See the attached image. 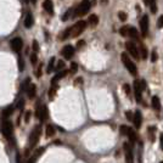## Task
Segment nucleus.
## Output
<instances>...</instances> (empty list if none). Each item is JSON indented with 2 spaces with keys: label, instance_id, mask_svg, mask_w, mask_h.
<instances>
[{
  "label": "nucleus",
  "instance_id": "1",
  "mask_svg": "<svg viewBox=\"0 0 163 163\" xmlns=\"http://www.w3.org/2000/svg\"><path fill=\"white\" fill-rule=\"evenodd\" d=\"M40 132H42L40 127H39V126H36V128L33 129L32 134L29 136V143H28V149H27V151H26V155H28V151H29V150L34 149L37 146L38 141H39V138H40Z\"/></svg>",
  "mask_w": 163,
  "mask_h": 163
},
{
  "label": "nucleus",
  "instance_id": "2",
  "mask_svg": "<svg viewBox=\"0 0 163 163\" xmlns=\"http://www.w3.org/2000/svg\"><path fill=\"white\" fill-rule=\"evenodd\" d=\"M121 57H122V62H123V65H124V67L128 70V72L130 73V74H133V76H136V73H138V68H136L135 64L130 60V57L127 55V53H122Z\"/></svg>",
  "mask_w": 163,
  "mask_h": 163
},
{
  "label": "nucleus",
  "instance_id": "3",
  "mask_svg": "<svg viewBox=\"0 0 163 163\" xmlns=\"http://www.w3.org/2000/svg\"><path fill=\"white\" fill-rule=\"evenodd\" d=\"M91 8V3L90 0H82V3L78 5V8L76 10V12H74V16L76 17H81V16H84V15H87L88 14V11L90 10Z\"/></svg>",
  "mask_w": 163,
  "mask_h": 163
},
{
  "label": "nucleus",
  "instance_id": "4",
  "mask_svg": "<svg viewBox=\"0 0 163 163\" xmlns=\"http://www.w3.org/2000/svg\"><path fill=\"white\" fill-rule=\"evenodd\" d=\"M1 130H3V134L5 135V138L9 141H12V139H14V127H12V123L10 121H4L3 122Z\"/></svg>",
  "mask_w": 163,
  "mask_h": 163
},
{
  "label": "nucleus",
  "instance_id": "5",
  "mask_svg": "<svg viewBox=\"0 0 163 163\" xmlns=\"http://www.w3.org/2000/svg\"><path fill=\"white\" fill-rule=\"evenodd\" d=\"M121 34L123 37H129V38H133V39H139V32L138 29L132 26H123V27L119 29Z\"/></svg>",
  "mask_w": 163,
  "mask_h": 163
},
{
  "label": "nucleus",
  "instance_id": "6",
  "mask_svg": "<svg viewBox=\"0 0 163 163\" xmlns=\"http://www.w3.org/2000/svg\"><path fill=\"white\" fill-rule=\"evenodd\" d=\"M87 25H88V23H87L85 21H78V22H77V23L72 27V34H71V36H72L73 38L81 36L82 33L85 31Z\"/></svg>",
  "mask_w": 163,
  "mask_h": 163
},
{
  "label": "nucleus",
  "instance_id": "7",
  "mask_svg": "<svg viewBox=\"0 0 163 163\" xmlns=\"http://www.w3.org/2000/svg\"><path fill=\"white\" fill-rule=\"evenodd\" d=\"M126 49L129 54L132 55L135 60H140V53H139V49L136 48V45L132 42H127L126 43Z\"/></svg>",
  "mask_w": 163,
  "mask_h": 163
},
{
  "label": "nucleus",
  "instance_id": "8",
  "mask_svg": "<svg viewBox=\"0 0 163 163\" xmlns=\"http://www.w3.org/2000/svg\"><path fill=\"white\" fill-rule=\"evenodd\" d=\"M134 94H135V101L136 102H141L143 100V88H141V83L140 81H134Z\"/></svg>",
  "mask_w": 163,
  "mask_h": 163
},
{
  "label": "nucleus",
  "instance_id": "9",
  "mask_svg": "<svg viewBox=\"0 0 163 163\" xmlns=\"http://www.w3.org/2000/svg\"><path fill=\"white\" fill-rule=\"evenodd\" d=\"M140 32L143 37H146L149 33V16L147 15H144L140 20Z\"/></svg>",
  "mask_w": 163,
  "mask_h": 163
},
{
  "label": "nucleus",
  "instance_id": "10",
  "mask_svg": "<svg viewBox=\"0 0 163 163\" xmlns=\"http://www.w3.org/2000/svg\"><path fill=\"white\" fill-rule=\"evenodd\" d=\"M124 152H126V162L127 163H134V156H133V149L130 143L124 144Z\"/></svg>",
  "mask_w": 163,
  "mask_h": 163
},
{
  "label": "nucleus",
  "instance_id": "11",
  "mask_svg": "<svg viewBox=\"0 0 163 163\" xmlns=\"http://www.w3.org/2000/svg\"><path fill=\"white\" fill-rule=\"evenodd\" d=\"M22 46H23V40L20 37H16V38H14L11 40V48H12V50L15 53H20L21 49H22Z\"/></svg>",
  "mask_w": 163,
  "mask_h": 163
},
{
  "label": "nucleus",
  "instance_id": "12",
  "mask_svg": "<svg viewBox=\"0 0 163 163\" xmlns=\"http://www.w3.org/2000/svg\"><path fill=\"white\" fill-rule=\"evenodd\" d=\"M37 117L39 118L42 122H44L46 118L49 117V111L46 106H40L37 109Z\"/></svg>",
  "mask_w": 163,
  "mask_h": 163
},
{
  "label": "nucleus",
  "instance_id": "13",
  "mask_svg": "<svg viewBox=\"0 0 163 163\" xmlns=\"http://www.w3.org/2000/svg\"><path fill=\"white\" fill-rule=\"evenodd\" d=\"M73 55H74V49H73L72 45H66L62 49V56H64L65 59H72Z\"/></svg>",
  "mask_w": 163,
  "mask_h": 163
},
{
  "label": "nucleus",
  "instance_id": "14",
  "mask_svg": "<svg viewBox=\"0 0 163 163\" xmlns=\"http://www.w3.org/2000/svg\"><path fill=\"white\" fill-rule=\"evenodd\" d=\"M133 122H134V126H135L136 129H139V128L141 127V123H143V115H141V112H140L139 110L134 112Z\"/></svg>",
  "mask_w": 163,
  "mask_h": 163
},
{
  "label": "nucleus",
  "instance_id": "15",
  "mask_svg": "<svg viewBox=\"0 0 163 163\" xmlns=\"http://www.w3.org/2000/svg\"><path fill=\"white\" fill-rule=\"evenodd\" d=\"M43 8L49 15H54V3H53V0H45L43 3Z\"/></svg>",
  "mask_w": 163,
  "mask_h": 163
},
{
  "label": "nucleus",
  "instance_id": "16",
  "mask_svg": "<svg viewBox=\"0 0 163 163\" xmlns=\"http://www.w3.org/2000/svg\"><path fill=\"white\" fill-rule=\"evenodd\" d=\"M36 94H37V85L31 83L27 88V96L29 99H34L36 98Z\"/></svg>",
  "mask_w": 163,
  "mask_h": 163
},
{
  "label": "nucleus",
  "instance_id": "17",
  "mask_svg": "<svg viewBox=\"0 0 163 163\" xmlns=\"http://www.w3.org/2000/svg\"><path fill=\"white\" fill-rule=\"evenodd\" d=\"M34 25V17L31 12H27L26 17H25V27L26 28H31Z\"/></svg>",
  "mask_w": 163,
  "mask_h": 163
},
{
  "label": "nucleus",
  "instance_id": "18",
  "mask_svg": "<svg viewBox=\"0 0 163 163\" xmlns=\"http://www.w3.org/2000/svg\"><path fill=\"white\" fill-rule=\"evenodd\" d=\"M67 74H68V71H67V70H64V71H60V72H57V74H56L54 78L51 79V84H55L56 82L61 81V79H62V78H65Z\"/></svg>",
  "mask_w": 163,
  "mask_h": 163
},
{
  "label": "nucleus",
  "instance_id": "19",
  "mask_svg": "<svg viewBox=\"0 0 163 163\" xmlns=\"http://www.w3.org/2000/svg\"><path fill=\"white\" fill-rule=\"evenodd\" d=\"M88 23H89V26L91 27H96L98 26V23H99V16L98 15H90L89 18H88Z\"/></svg>",
  "mask_w": 163,
  "mask_h": 163
},
{
  "label": "nucleus",
  "instance_id": "20",
  "mask_svg": "<svg viewBox=\"0 0 163 163\" xmlns=\"http://www.w3.org/2000/svg\"><path fill=\"white\" fill-rule=\"evenodd\" d=\"M151 104H152V107H154L156 111H160V110H161V101H160V98H158V96H154L152 100H151Z\"/></svg>",
  "mask_w": 163,
  "mask_h": 163
},
{
  "label": "nucleus",
  "instance_id": "21",
  "mask_svg": "<svg viewBox=\"0 0 163 163\" xmlns=\"http://www.w3.org/2000/svg\"><path fill=\"white\" fill-rule=\"evenodd\" d=\"M14 110H15V109H14V106H12V105L8 106L6 109L3 111V118H5V119H6L8 117H10V116L14 113Z\"/></svg>",
  "mask_w": 163,
  "mask_h": 163
},
{
  "label": "nucleus",
  "instance_id": "22",
  "mask_svg": "<svg viewBox=\"0 0 163 163\" xmlns=\"http://www.w3.org/2000/svg\"><path fill=\"white\" fill-rule=\"evenodd\" d=\"M139 53H140V57L143 59V60H146L147 59V49H146V46L144 44H140V48H139Z\"/></svg>",
  "mask_w": 163,
  "mask_h": 163
},
{
  "label": "nucleus",
  "instance_id": "23",
  "mask_svg": "<svg viewBox=\"0 0 163 163\" xmlns=\"http://www.w3.org/2000/svg\"><path fill=\"white\" fill-rule=\"evenodd\" d=\"M54 70H55V57H51V59H50V61H49V64H48L46 72L50 73V72H53Z\"/></svg>",
  "mask_w": 163,
  "mask_h": 163
},
{
  "label": "nucleus",
  "instance_id": "24",
  "mask_svg": "<svg viewBox=\"0 0 163 163\" xmlns=\"http://www.w3.org/2000/svg\"><path fill=\"white\" fill-rule=\"evenodd\" d=\"M55 135V128L54 126H46V136L53 138Z\"/></svg>",
  "mask_w": 163,
  "mask_h": 163
},
{
  "label": "nucleus",
  "instance_id": "25",
  "mask_svg": "<svg viewBox=\"0 0 163 163\" xmlns=\"http://www.w3.org/2000/svg\"><path fill=\"white\" fill-rule=\"evenodd\" d=\"M128 138H129V140H130V143H132V144H134L136 140H138V135H136V133L133 130V129H132V130H130V133L128 134Z\"/></svg>",
  "mask_w": 163,
  "mask_h": 163
},
{
  "label": "nucleus",
  "instance_id": "26",
  "mask_svg": "<svg viewBox=\"0 0 163 163\" xmlns=\"http://www.w3.org/2000/svg\"><path fill=\"white\" fill-rule=\"evenodd\" d=\"M130 130H132V128L128 127V126H121V134L122 135L128 136V134L130 133Z\"/></svg>",
  "mask_w": 163,
  "mask_h": 163
},
{
  "label": "nucleus",
  "instance_id": "27",
  "mask_svg": "<svg viewBox=\"0 0 163 163\" xmlns=\"http://www.w3.org/2000/svg\"><path fill=\"white\" fill-rule=\"evenodd\" d=\"M149 6H150V10H151L152 14H156V12H157V4H156V0H150Z\"/></svg>",
  "mask_w": 163,
  "mask_h": 163
},
{
  "label": "nucleus",
  "instance_id": "28",
  "mask_svg": "<svg viewBox=\"0 0 163 163\" xmlns=\"http://www.w3.org/2000/svg\"><path fill=\"white\" fill-rule=\"evenodd\" d=\"M64 68H65V62L62 61V60H59L57 62H56V66H55V70L56 71H64Z\"/></svg>",
  "mask_w": 163,
  "mask_h": 163
},
{
  "label": "nucleus",
  "instance_id": "29",
  "mask_svg": "<svg viewBox=\"0 0 163 163\" xmlns=\"http://www.w3.org/2000/svg\"><path fill=\"white\" fill-rule=\"evenodd\" d=\"M71 34H72V27L67 28V29L65 31L62 37H61V40H66V39H67V37H70Z\"/></svg>",
  "mask_w": 163,
  "mask_h": 163
},
{
  "label": "nucleus",
  "instance_id": "30",
  "mask_svg": "<svg viewBox=\"0 0 163 163\" xmlns=\"http://www.w3.org/2000/svg\"><path fill=\"white\" fill-rule=\"evenodd\" d=\"M16 107H17L20 111H22V110L25 109V100L23 99H20L17 101V105H16Z\"/></svg>",
  "mask_w": 163,
  "mask_h": 163
},
{
  "label": "nucleus",
  "instance_id": "31",
  "mask_svg": "<svg viewBox=\"0 0 163 163\" xmlns=\"http://www.w3.org/2000/svg\"><path fill=\"white\" fill-rule=\"evenodd\" d=\"M18 68H20V71H21V72L25 70V62H23V59H22L21 56L18 57Z\"/></svg>",
  "mask_w": 163,
  "mask_h": 163
},
{
  "label": "nucleus",
  "instance_id": "32",
  "mask_svg": "<svg viewBox=\"0 0 163 163\" xmlns=\"http://www.w3.org/2000/svg\"><path fill=\"white\" fill-rule=\"evenodd\" d=\"M55 93H56V85H55V84H53V87H51V89L49 90V96H50V99H51V100L54 99Z\"/></svg>",
  "mask_w": 163,
  "mask_h": 163
},
{
  "label": "nucleus",
  "instance_id": "33",
  "mask_svg": "<svg viewBox=\"0 0 163 163\" xmlns=\"http://www.w3.org/2000/svg\"><path fill=\"white\" fill-rule=\"evenodd\" d=\"M118 17H119V20H121V21H123V22H124V21H127V14H126V12H123V11H121V12H118Z\"/></svg>",
  "mask_w": 163,
  "mask_h": 163
},
{
  "label": "nucleus",
  "instance_id": "34",
  "mask_svg": "<svg viewBox=\"0 0 163 163\" xmlns=\"http://www.w3.org/2000/svg\"><path fill=\"white\" fill-rule=\"evenodd\" d=\"M155 130H156V129H155L154 127L149 128V134H150V139H151V141H154V140H155V136H154Z\"/></svg>",
  "mask_w": 163,
  "mask_h": 163
},
{
  "label": "nucleus",
  "instance_id": "35",
  "mask_svg": "<svg viewBox=\"0 0 163 163\" xmlns=\"http://www.w3.org/2000/svg\"><path fill=\"white\" fill-rule=\"evenodd\" d=\"M71 14H72V10H68V11H66V14H65L64 16H62V21H67L70 16H71Z\"/></svg>",
  "mask_w": 163,
  "mask_h": 163
},
{
  "label": "nucleus",
  "instance_id": "36",
  "mask_svg": "<svg viewBox=\"0 0 163 163\" xmlns=\"http://www.w3.org/2000/svg\"><path fill=\"white\" fill-rule=\"evenodd\" d=\"M78 71V65L76 64V62H72L71 64V72L74 73V72H77Z\"/></svg>",
  "mask_w": 163,
  "mask_h": 163
},
{
  "label": "nucleus",
  "instance_id": "37",
  "mask_svg": "<svg viewBox=\"0 0 163 163\" xmlns=\"http://www.w3.org/2000/svg\"><path fill=\"white\" fill-rule=\"evenodd\" d=\"M157 27H158V28H162L163 27V15H161V16H160V18H158V21H157Z\"/></svg>",
  "mask_w": 163,
  "mask_h": 163
},
{
  "label": "nucleus",
  "instance_id": "38",
  "mask_svg": "<svg viewBox=\"0 0 163 163\" xmlns=\"http://www.w3.org/2000/svg\"><path fill=\"white\" fill-rule=\"evenodd\" d=\"M31 116H32V113H31L29 111H27V112L25 113V122H26V123H28V122H29V119H31Z\"/></svg>",
  "mask_w": 163,
  "mask_h": 163
},
{
  "label": "nucleus",
  "instance_id": "39",
  "mask_svg": "<svg viewBox=\"0 0 163 163\" xmlns=\"http://www.w3.org/2000/svg\"><path fill=\"white\" fill-rule=\"evenodd\" d=\"M126 117H127L129 121H133V118H134V113H132L130 111H127V112H126Z\"/></svg>",
  "mask_w": 163,
  "mask_h": 163
},
{
  "label": "nucleus",
  "instance_id": "40",
  "mask_svg": "<svg viewBox=\"0 0 163 163\" xmlns=\"http://www.w3.org/2000/svg\"><path fill=\"white\" fill-rule=\"evenodd\" d=\"M37 61H38V59H37V55L36 54L31 55V62H32V65H36Z\"/></svg>",
  "mask_w": 163,
  "mask_h": 163
},
{
  "label": "nucleus",
  "instance_id": "41",
  "mask_svg": "<svg viewBox=\"0 0 163 163\" xmlns=\"http://www.w3.org/2000/svg\"><path fill=\"white\" fill-rule=\"evenodd\" d=\"M151 61H152V62H156V61H157V53H156V50H154L152 54H151Z\"/></svg>",
  "mask_w": 163,
  "mask_h": 163
},
{
  "label": "nucleus",
  "instance_id": "42",
  "mask_svg": "<svg viewBox=\"0 0 163 163\" xmlns=\"http://www.w3.org/2000/svg\"><path fill=\"white\" fill-rule=\"evenodd\" d=\"M33 50L34 51H39V44H38V42L37 40H33Z\"/></svg>",
  "mask_w": 163,
  "mask_h": 163
},
{
  "label": "nucleus",
  "instance_id": "43",
  "mask_svg": "<svg viewBox=\"0 0 163 163\" xmlns=\"http://www.w3.org/2000/svg\"><path fill=\"white\" fill-rule=\"evenodd\" d=\"M123 88H124V91H126L127 94H129V93H130V87H129L128 84H124V85H123Z\"/></svg>",
  "mask_w": 163,
  "mask_h": 163
},
{
  "label": "nucleus",
  "instance_id": "44",
  "mask_svg": "<svg viewBox=\"0 0 163 163\" xmlns=\"http://www.w3.org/2000/svg\"><path fill=\"white\" fill-rule=\"evenodd\" d=\"M160 145H161V150L163 151V133L160 135Z\"/></svg>",
  "mask_w": 163,
  "mask_h": 163
},
{
  "label": "nucleus",
  "instance_id": "45",
  "mask_svg": "<svg viewBox=\"0 0 163 163\" xmlns=\"http://www.w3.org/2000/svg\"><path fill=\"white\" fill-rule=\"evenodd\" d=\"M36 161H37V157H34V156H33V157H31V158H29L28 163H36Z\"/></svg>",
  "mask_w": 163,
  "mask_h": 163
},
{
  "label": "nucleus",
  "instance_id": "46",
  "mask_svg": "<svg viewBox=\"0 0 163 163\" xmlns=\"http://www.w3.org/2000/svg\"><path fill=\"white\" fill-rule=\"evenodd\" d=\"M82 45H84V42H79V43L77 44V46H78V48H79V46H82Z\"/></svg>",
  "mask_w": 163,
  "mask_h": 163
},
{
  "label": "nucleus",
  "instance_id": "47",
  "mask_svg": "<svg viewBox=\"0 0 163 163\" xmlns=\"http://www.w3.org/2000/svg\"><path fill=\"white\" fill-rule=\"evenodd\" d=\"M149 3H150V0H144V4L147 5V6H149Z\"/></svg>",
  "mask_w": 163,
  "mask_h": 163
},
{
  "label": "nucleus",
  "instance_id": "48",
  "mask_svg": "<svg viewBox=\"0 0 163 163\" xmlns=\"http://www.w3.org/2000/svg\"><path fill=\"white\" fill-rule=\"evenodd\" d=\"M31 3L32 4H37V0H31Z\"/></svg>",
  "mask_w": 163,
  "mask_h": 163
},
{
  "label": "nucleus",
  "instance_id": "49",
  "mask_svg": "<svg viewBox=\"0 0 163 163\" xmlns=\"http://www.w3.org/2000/svg\"><path fill=\"white\" fill-rule=\"evenodd\" d=\"M101 3H102V4H106V3H107V0H101Z\"/></svg>",
  "mask_w": 163,
  "mask_h": 163
},
{
  "label": "nucleus",
  "instance_id": "50",
  "mask_svg": "<svg viewBox=\"0 0 163 163\" xmlns=\"http://www.w3.org/2000/svg\"><path fill=\"white\" fill-rule=\"evenodd\" d=\"M23 1H25V3H28V1H29V0H23Z\"/></svg>",
  "mask_w": 163,
  "mask_h": 163
},
{
  "label": "nucleus",
  "instance_id": "51",
  "mask_svg": "<svg viewBox=\"0 0 163 163\" xmlns=\"http://www.w3.org/2000/svg\"><path fill=\"white\" fill-rule=\"evenodd\" d=\"M161 163H163V162H161Z\"/></svg>",
  "mask_w": 163,
  "mask_h": 163
}]
</instances>
